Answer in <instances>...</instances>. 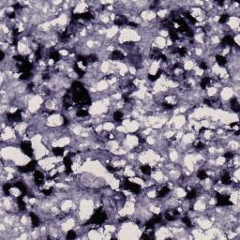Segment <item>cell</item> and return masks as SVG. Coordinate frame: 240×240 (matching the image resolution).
Returning <instances> with one entry per match:
<instances>
[{
    "label": "cell",
    "mask_w": 240,
    "mask_h": 240,
    "mask_svg": "<svg viewBox=\"0 0 240 240\" xmlns=\"http://www.w3.org/2000/svg\"><path fill=\"white\" fill-rule=\"evenodd\" d=\"M105 219H106V214L104 213V212H102L101 210V208H99V210H97L95 212V214L92 216L88 222L91 223V224L99 225V224H101V223L104 222Z\"/></svg>",
    "instance_id": "1"
},
{
    "label": "cell",
    "mask_w": 240,
    "mask_h": 240,
    "mask_svg": "<svg viewBox=\"0 0 240 240\" xmlns=\"http://www.w3.org/2000/svg\"><path fill=\"white\" fill-rule=\"evenodd\" d=\"M124 187L126 188V190H130V192H132L134 194H139L141 192V187H140L138 184H136L132 181H130V180H125L124 181Z\"/></svg>",
    "instance_id": "2"
},
{
    "label": "cell",
    "mask_w": 240,
    "mask_h": 240,
    "mask_svg": "<svg viewBox=\"0 0 240 240\" xmlns=\"http://www.w3.org/2000/svg\"><path fill=\"white\" fill-rule=\"evenodd\" d=\"M21 148L23 153L26 154V156H28V157L33 156V149H32L30 142H23L21 145Z\"/></svg>",
    "instance_id": "3"
},
{
    "label": "cell",
    "mask_w": 240,
    "mask_h": 240,
    "mask_svg": "<svg viewBox=\"0 0 240 240\" xmlns=\"http://www.w3.org/2000/svg\"><path fill=\"white\" fill-rule=\"evenodd\" d=\"M34 180H35V183L38 186H42L45 182V177L41 172L36 171L34 174Z\"/></svg>",
    "instance_id": "4"
},
{
    "label": "cell",
    "mask_w": 240,
    "mask_h": 240,
    "mask_svg": "<svg viewBox=\"0 0 240 240\" xmlns=\"http://www.w3.org/2000/svg\"><path fill=\"white\" fill-rule=\"evenodd\" d=\"M230 103H231L232 109H233V111L234 112V113H238V112L240 111V105H239L237 98L233 97L230 99Z\"/></svg>",
    "instance_id": "5"
},
{
    "label": "cell",
    "mask_w": 240,
    "mask_h": 240,
    "mask_svg": "<svg viewBox=\"0 0 240 240\" xmlns=\"http://www.w3.org/2000/svg\"><path fill=\"white\" fill-rule=\"evenodd\" d=\"M169 191H170V189L167 186H162L161 188H159V190H157V196L159 198H162L169 193Z\"/></svg>",
    "instance_id": "6"
},
{
    "label": "cell",
    "mask_w": 240,
    "mask_h": 240,
    "mask_svg": "<svg viewBox=\"0 0 240 240\" xmlns=\"http://www.w3.org/2000/svg\"><path fill=\"white\" fill-rule=\"evenodd\" d=\"M200 86H201V88L203 89H206L211 86V79L208 76H205L203 77V79L201 80V83H200Z\"/></svg>",
    "instance_id": "7"
},
{
    "label": "cell",
    "mask_w": 240,
    "mask_h": 240,
    "mask_svg": "<svg viewBox=\"0 0 240 240\" xmlns=\"http://www.w3.org/2000/svg\"><path fill=\"white\" fill-rule=\"evenodd\" d=\"M221 183L223 184V185H225V186L231 185L232 184V177H231L230 174H228V173L223 174V175L221 178Z\"/></svg>",
    "instance_id": "8"
},
{
    "label": "cell",
    "mask_w": 240,
    "mask_h": 240,
    "mask_svg": "<svg viewBox=\"0 0 240 240\" xmlns=\"http://www.w3.org/2000/svg\"><path fill=\"white\" fill-rule=\"evenodd\" d=\"M215 59H216V62H217L221 67L225 66L226 64H227V59H226V57H223V55H221V54H217V55H216Z\"/></svg>",
    "instance_id": "9"
},
{
    "label": "cell",
    "mask_w": 240,
    "mask_h": 240,
    "mask_svg": "<svg viewBox=\"0 0 240 240\" xmlns=\"http://www.w3.org/2000/svg\"><path fill=\"white\" fill-rule=\"evenodd\" d=\"M111 57L113 60H123L125 57H124L123 53H121L120 51H114L112 52Z\"/></svg>",
    "instance_id": "10"
},
{
    "label": "cell",
    "mask_w": 240,
    "mask_h": 240,
    "mask_svg": "<svg viewBox=\"0 0 240 240\" xmlns=\"http://www.w3.org/2000/svg\"><path fill=\"white\" fill-rule=\"evenodd\" d=\"M30 219H31V224L33 227H38L39 225V219L37 215H35L34 213H30Z\"/></svg>",
    "instance_id": "11"
},
{
    "label": "cell",
    "mask_w": 240,
    "mask_h": 240,
    "mask_svg": "<svg viewBox=\"0 0 240 240\" xmlns=\"http://www.w3.org/2000/svg\"><path fill=\"white\" fill-rule=\"evenodd\" d=\"M141 172L143 174H151V166L148 164H143L141 167Z\"/></svg>",
    "instance_id": "12"
},
{
    "label": "cell",
    "mask_w": 240,
    "mask_h": 240,
    "mask_svg": "<svg viewBox=\"0 0 240 240\" xmlns=\"http://www.w3.org/2000/svg\"><path fill=\"white\" fill-rule=\"evenodd\" d=\"M52 151H53V153L57 156V157H60V156L63 155L65 150H64L63 147H54V148L52 149Z\"/></svg>",
    "instance_id": "13"
},
{
    "label": "cell",
    "mask_w": 240,
    "mask_h": 240,
    "mask_svg": "<svg viewBox=\"0 0 240 240\" xmlns=\"http://www.w3.org/2000/svg\"><path fill=\"white\" fill-rule=\"evenodd\" d=\"M114 119L117 122L122 121V119H123V113H122V112H120V111L114 112Z\"/></svg>",
    "instance_id": "14"
},
{
    "label": "cell",
    "mask_w": 240,
    "mask_h": 240,
    "mask_svg": "<svg viewBox=\"0 0 240 240\" xmlns=\"http://www.w3.org/2000/svg\"><path fill=\"white\" fill-rule=\"evenodd\" d=\"M229 17H230L229 14H227V13L221 15V17L219 19V23H226L228 20H229Z\"/></svg>",
    "instance_id": "15"
},
{
    "label": "cell",
    "mask_w": 240,
    "mask_h": 240,
    "mask_svg": "<svg viewBox=\"0 0 240 240\" xmlns=\"http://www.w3.org/2000/svg\"><path fill=\"white\" fill-rule=\"evenodd\" d=\"M197 177L201 180H205L207 177V174L205 170H200L197 173Z\"/></svg>",
    "instance_id": "16"
},
{
    "label": "cell",
    "mask_w": 240,
    "mask_h": 240,
    "mask_svg": "<svg viewBox=\"0 0 240 240\" xmlns=\"http://www.w3.org/2000/svg\"><path fill=\"white\" fill-rule=\"evenodd\" d=\"M76 115L79 117H86L88 115V112L83 110V109H81V110H79L77 113H76Z\"/></svg>",
    "instance_id": "17"
},
{
    "label": "cell",
    "mask_w": 240,
    "mask_h": 240,
    "mask_svg": "<svg viewBox=\"0 0 240 240\" xmlns=\"http://www.w3.org/2000/svg\"><path fill=\"white\" fill-rule=\"evenodd\" d=\"M186 197H187V199H189V200L194 199L196 197V191L194 190H190L189 191H188Z\"/></svg>",
    "instance_id": "18"
},
{
    "label": "cell",
    "mask_w": 240,
    "mask_h": 240,
    "mask_svg": "<svg viewBox=\"0 0 240 240\" xmlns=\"http://www.w3.org/2000/svg\"><path fill=\"white\" fill-rule=\"evenodd\" d=\"M182 221L185 223V224L187 226H189V227H191L192 226V223H191V221H190V219L189 217H184L182 218Z\"/></svg>",
    "instance_id": "19"
},
{
    "label": "cell",
    "mask_w": 240,
    "mask_h": 240,
    "mask_svg": "<svg viewBox=\"0 0 240 240\" xmlns=\"http://www.w3.org/2000/svg\"><path fill=\"white\" fill-rule=\"evenodd\" d=\"M76 237V233L74 231H70V232H68V234H67V238L68 239H73Z\"/></svg>",
    "instance_id": "20"
}]
</instances>
